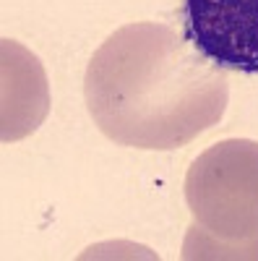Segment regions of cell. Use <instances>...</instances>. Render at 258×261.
<instances>
[{
  "instance_id": "6da1fadb",
  "label": "cell",
  "mask_w": 258,
  "mask_h": 261,
  "mask_svg": "<svg viewBox=\"0 0 258 261\" xmlns=\"http://www.w3.org/2000/svg\"><path fill=\"white\" fill-rule=\"evenodd\" d=\"M89 115L107 139L169 151L196 141L227 110V73L175 29L136 21L112 32L83 76Z\"/></svg>"
},
{
  "instance_id": "7a4b0ae2",
  "label": "cell",
  "mask_w": 258,
  "mask_h": 261,
  "mask_svg": "<svg viewBox=\"0 0 258 261\" xmlns=\"http://www.w3.org/2000/svg\"><path fill=\"white\" fill-rule=\"evenodd\" d=\"M183 258H258V141L224 139L185 172Z\"/></svg>"
},
{
  "instance_id": "3957f363",
  "label": "cell",
  "mask_w": 258,
  "mask_h": 261,
  "mask_svg": "<svg viewBox=\"0 0 258 261\" xmlns=\"http://www.w3.org/2000/svg\"><path fill=\"white\" fill-rule=\"evenodd\" d=\"M185 39L222 71L258 73V0H185Z\"/></svg>"
},
{
  "instance_id": "277c9868",
  "label": "cell",
  "mask_w": 258,
  "mask_h": 261,
  "mask_svg": "<svg viewBox=\"0 0 258 261\" xmlns=\"http://www.w3.org/2000/svg\"><path fill=\"white\" fill-rule=\"evenodd\" d=\"M3 144L18 141L42 125L50 113V89L42 63L13 39H3Z\"/></svg>"
}]
</instances>
